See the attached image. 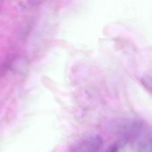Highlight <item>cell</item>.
<instances>
[{"label":"cell","mask_w":152,"mask_h":152,"mask_svg":"<svg viewBox=\"0 0 152 152\" xmlns=\"http://www.w3.org/2000/svg\"><path fill=\"white\" fill-rule=\"evenodd\" d=\"M150 150L151 152H152V138L150 140Z\"/></svg>","instance_id":"3957f363"},{"label":"cell","mask_w":152,"mask_h":152,"mask_svg":"<svg viewBox=\"0 0 152 152\" xmlns=\"http://www.w3.org/2000/svg\"><path fill=\"white\" fill-rule=\"evenodd\" d=\"M118 147L116 145H111L107 150L106 152H118Z\"/></svg>","instance_id":"7a4b0ae2"},{"label":"cell","mask_w":152,"mask_h":152,"mask_svg":"<svg viewBox=\"0 0 152 152\" xmlns=\"http://www.w3.org/2000/svg\"><path fill=\"white\" fill-rule=\"evenodd\" d=\"M13 60V57H11L7 59L1 66H0V78L2 77L10 68L12 62Z\"/></svg>","instance_id":"6da1fadb"}]
</instances>
